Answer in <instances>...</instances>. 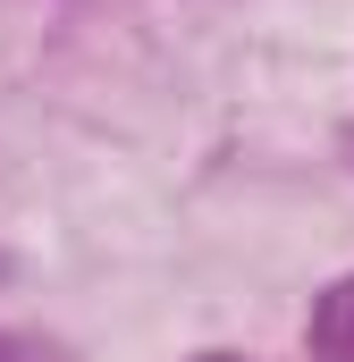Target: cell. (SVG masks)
Here are the masks:
<instances>
[{
    "label": "cell",
    "mask_w": 354,
    "mask_h": 362,
    "mask_svg": "<svg viewBox=\"0 0 354 362\" xmlns=\"http://www.w3.org/2000/svg\"><path fill=\"white\" fill-rule=\"evenodd\" d=\"M346 152H354V127H346Z\"/></svg>",
    "instance_id": "4"
},
{
    "label": "cell",
    "mask_w": 354,
    "mask_h": 362,
    "mask_svg": "<svg viewBox=\"0 0 354 362\" xmlns=\"http://www.w3.org/2000/svg\"><path fill=\"white\" fill-rule=\"evenodd\" d=\"M8 354H17V346H8V337H0V362H8Z\"/></svg>",
    "instance_id": "3"
},
{
    "label": "cell",
    "mask_w": 354,
    "mask_h": 362,
    "mask_svg": "<svg viewBox=\"0 0 354 362\" xmlns=\"http://www.w3.org/2000/svg\"><path fill=\"white\" fill-rule=\"evenodd\" d=\"M194 362H236V354H194Z\"/></svg>",
    "instance_id": "2"
},
{
    "label": "cell",
    "mask_w": 354,
    "mask_h": 362,
    "mask_svg": "<svg viewBox=\"0 0 354 362\" xmlns=\"http://www.w3.org/2000/svg\"><path fill=\"white\" fill-rule=\"evenodd\" d=\"M304 337H312V354H321V362H354V278H329V286L312 295Z\"/></svg>",
    "instance_id": "1"
}]
</instances>
